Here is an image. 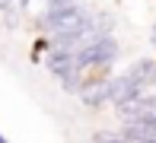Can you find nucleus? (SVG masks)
Instances as JSON below:
<instances>
[{"label": "nucleus", "instance_id": "11", "mask_svg": "<svg viewBox=\"0 0 156 143\" xmlns=\"http://www.w3.org/2000/svg\"><path fill=\"white\" fill-rule=\"evenodd\" d=\"M0 143H6V140H3V134H0Z\"/></svg>", "mask_w": 156, "mask_h": 143}, {"label": "nucleus", "instance_id": "3", "mask_svg": "<svg viewBox=\"0 0 156 143\" xmlns=\"http://www.w3.org/2000/svg\"><path fill=\"white\" fill-rule=\"evenodd\" d=\"M118 108V118L124 124H147V127H156V96H137L124 105H115Z\"/></svg>", "mask_w": 156, "mask_h": 143}, {"label": "nucleus", "instance_id": "8", "mask_svg": "<svg viewBox=\"0 0 156 143\" xmlns=\"http://www.w3.org/2000/svg\"><path fill=\"white\" fill-rule=\"evenodd\" d=\"M13 6V0H0V10H10Z\"/></svg>", "mask_w": 156, "mask_h": 143}, {"label": "nucleus", "instance_id": "4", "mask_svg": "<svg viewBox=\"0 0 156 143\" xmlns=\"http://www.w3.org/2000/svg\"><path fill=\"white\" fill-rule=\"evenodd\" d=\"M80 99H83V105H89V108H99L102 102H108V80H102V83H86L80 89Z\"/></svg>", "mask_w": 156, "mask_h": 143}, {"label": "nucleus", "instance_id": "9", "mask_svg": "<svg viewBox=\"0 0 156 143\" xmlns=\"http://www.w3.org/2000/svg\"><path fill=\"white\" fill-rule=\"evenodd\" d=\"M153 45H156V26H153Z\"/></svg>", "mask_w": 156, "mask_h": 143}, {"label": "nucleus", "instance_id": "5", "mask_svg": "<svg viewBox=\"0 0 156 143\" xmlns=\"http://www.w3.org/2000/svg\"><path fill=\"white\" fill-rule=\"evenodd\" d=\"M127 73H131L140 86H147V83L156 86V61H147L144 57V61H137L134 67H127Z\"/></svg>", "mask_w": 156, "mask_h": 143}, {"label": "nucleus", "instance_id": "6", "mask_svg": "<svg viewBox=\"0 0 156 143\" xmlns=\"http://www.w3.org/2000/svg\"><path fill=\"white\" fill-rule=\"evenodd\" d=\"M124 134L134 143H156V127H147V124H124Z\"/></svg>", "mask_w": 156, "mask_h": 143}, {"label": "nucleus", "instance_id": "1", "mask_svg": "<svg viewBox=\"0 0 156 143\" xmlns=\"http://www.w3.org/2000/svg\"><path fill=\"white\" fill-rule=\"evenodd\" d=\"M45 29L48 32H54L58 38H67V35H86V45L89 41H96V35H93V16H89L83 6H76V3H70V0H64V3H54L51 10L45 13Z\"/></svg>", "mask_w": 156, "mask_h": 143}, {"label": "nucleus", "instance_id": "2", "mask_svg": "<svg viewBox=\"0 0 156 143\" xmlns=\"http://www.w3.org/2000/svg\"><path fill=\"white\" fill-rule=\"evenodd\" d=\"M115 57H118V41L112 38V35H105V38H96V41H89V45H83L80 51H76V64H80V70L86 73V70H93V67H108Z\"/></svg>", "mask_w": 156, "mask_h": 143}, {"label": "nucleus", "instance_id": "7", "mask_svg": "<svg viewBox=\"0 0 156 143\" xmlns=\"http://www.w3.org/2000/svg\"><path fill=\"white\" fill-rule=\"evenodd\" d=\"M96 143H134L131 137H118V134H96Z\"/></svg>", "mask_w": 156, "mask_h": 143}, {"label": "nucleus", "instance_id": "10", "mask_svg": "<svg viewBox=\"0 0 156 143\" xmlns=\"http://www.w3.org/2000/svg\"><path fill=\"white\" fill-rule=\"evenodd\" d=\"M51 3H64V0H51Z\"/></svg>", "mask_w": 156, "mask_h": 143}]
</instances>
